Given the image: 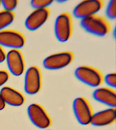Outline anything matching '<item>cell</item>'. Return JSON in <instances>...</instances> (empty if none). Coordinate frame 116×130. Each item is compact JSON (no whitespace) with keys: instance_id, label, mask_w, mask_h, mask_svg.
Masks as SVG:
<instances>
[{"instance_id":"2e32d148","label":"cell","mask_w":116,"mask_h":130,"mask_svg":"<svg viewBox=\"0 0 116 130\" xmlns=\"http://www.w3.org/2000/svg\"><path fill=\"white\" fill-rule=\"evenodd\" d=\"M106 14L107 18L114 20L116 18V0L110 1L106 9Z\"/></svg>"},{"instance_id":"3957f363","label":"cell","mask_w":116,"mask_h":130,"mask_svg":"<svg viewBox=\"0 0 116 130\" xmlns=\"http://www.w3.org/2000/svg\"><path fill=\"white\" fill-rule=\"evenodd\" d=\"M73 17L68 12H63L58 16L55 23V35L57 39L62 42L69 40L73 30Z\"/></svg>"},{"instance_id":"9c48e42d","label":"cell","mask_w":116,"mask_h":130,"mask_svg":"<svg viewBox=\"0 0 116 130\" xmlns=\"http://www.w3.org/2000/svg\"><path fill=\"white\" fill-rule=\"evenodd\" d=\"M25 43V37L19 31L10 29L0 31V44L3 46L19 49Z\"/></svg>"},{"instance_id":"4fadbf2b","label":"cell","mask_w":116,"mask_h":130,"mask_svg":"<svg viewBox=\"0 0 116 130\" xmlns=\"http://www.w3.org/2000/svg\"><path fill=\"white\" fill-rule=\"evenodd\" d=\"M115 120V108L110 107L94 113L91 124L96 126H103L113 123Z\"/></svg>"},{"instance_id":"9a60e30c","label":"cell","mask_w":116,"mask_h":130,"mask_svg":"<svg viewBox=\"0 0 116 130\" xmlns=\"http://www.w3.org/2000/svg\"><path fill=\"white\" fill-rule=\"evenodd\" d=\"M13 11L4 10L0 11V31L4 29L13 22L15 18Z\"/></svg>"},{"instance_id":"e0dca14e","label":"cell","mask_w":116,"mask_h":130,"mask_svg":"<svg viewBox=\"0 0 116 130\" xmlns=\"http://www.w3.org/2000/svg\"><path fill=\"white\" fill-rule=\"evenodd\" d=\"M53 1L48 0H33L31 1L30 4L34 9H41L49 7L52 4Z\"/></svg>"},{"instance_id":"5bb4252c","label":"cell","mask_w":116,"mask_h":130,"mask_svg":"<svg viewBox=\"0 0 116 130\" xmlns=\"http://www.w3.org/2000/svg\"><path fill=\"white\" fill-rule=\"evenodd\" d=\"M6 104L13 106H19L25 102V98L20 91L10 86H5L0 91Z\"/></svg>"},{"instance_id":"cb8c5ba5","label":"cell","mask_w":116,"mask_h":130,"mask_svg":"<svg viewBox=\"0 0 116 130\" xmlns=\"http://www.w3.org/2000/svg\"></svg>"},{"instance_id":"603a6c76","label":"cell","mask_w":116,"mask_h":130,"mask_svg":"<svg viewBox=\"0 0 116 130\" xmlns=\"http://www.w3.org/2000/svg\"><path fill=\"white\" fill-rule=\"evenodd\" d=\"M1 1H0V6H1Z\"/></svg>"},{"instance_id":"7402d4cb","label":"cell","mask_w":116,"mask_h":130,"mask_svg":"<svg viewBox=\"0 0 116 130\" xmlns=\"http://www.w3.org/2000/svg\"><path fill=\"white\" fill-rule=\"evenodd\" d=\"M6 104L1 94L0 93V110H3L6 106Z\"/></svg>"},{"instance_id":"6da1fadb","label":"cell","mask_w":116,"mask_h":130,"mask_svg":"<svg viewBox=\"0 0 116 130\" xmlns=\"http://www.w3.org/2000/svg\"><path fill=\"white\" fill-rule=\"evenodd\" d=\"M80 25L87 32L100 37L107 35L111 29L107 19L97 14L81 19Z\"/></svg>"},{"instance_id":"8fae6325","label":"cell","mask_w":116,"mask_h":130,"mask_svg":"<svg viewBox=\"0 0 116 130\" xmlns=\"http://www.w3.org/2000/svg\"><path fill=\"white\" fill-rule=\"evenodd\" d=\"M50 14V10L49 7L35 9L26 18L25 26L30 31L36 30L46 22Z\"/></svg>"},{"instance_id":"30bf717a","label":"cell","mask_w":116,"mask_h":130,"mask_svg":"<svg viewBox=\"0 0 116 130\" xmlns=\"http://www.w3.org/2000/svg\"><path fill=\"white\" fill-rule=\"evenodd\" d=\"M6 60L9 70L13 75L19 76L24 73L25 61L23 54L20 50H11L7 54Z\"/></svg>"},{"instance_id":"8992f818","label":"cell","mask_w":116,"mask_h":130,"mask_svg":"<svg viewBox=\"0 0 116 130\" xmlns=\"http://www.w3.org/2000/svg\"><path fill=\"white\" fill-rule=\"evenodd\" d=\"M27 113L30 120L37 127L46 129L52 124L50 116L43 106L37 103H32L28 106Z\"/></svg>"},{"instance_id":"7a4b0ae2","label":"cell","mask_w":116,"mask_h":130,"mask_svg":"<svg viewBox=\"0 0 116 130\" xmlns=\"http://www.w3.org/2000/svg\"><path fill=\"white\" fill-rule=\"evenodd\" d=\"M74 74L78 80L91 87H99L104 82L103 74L100 70L93 66H80L76 69Z\"/></svg>"},{"instance_id":"52a82bcc","label":"cell","mask_w":116,"mask_h":130,"mask_svg":"<svg viewBox=\"0 0 116 130\" xmlns=\"http://www.w3.org/2000/svg\"><path fill=\"white\" fill-rule=\"evenodd\" d=\"M42 84V74L39 67L32 66L26 72L24 80V89L30 95L36 94L41 89Z\"/></svg>"},{"instance_id":"ba28073f","label":"cell","mask_w":116,"mask_h":130,"mask_svg":"<svg viewBox=\"0 0 116 130\" xmlns=\"http://www.w3.org/2000/svg\"><path fill=\"white\" fill-rule=\"evenodd\" d=\"M102 0H87L82 1L77 5L73 11V16L82 19L97 14L104 7Z\"/></svg>"},{"instance_id":"7c38bea8","label":"cell","mask_w":116,"mask_h":130,"mask_svg":"<svg viewBox=\"0 0 116 130\" xmlns=\"http://www.w3.org/2000/svg\"><path fill=\"white\" fill-rule=\"evenodd\" d=\"M93 95L94 98L98 102L110 107H115L116 91L114 88L99 87L94 91Z\"/></svg>"},{"instance_id":"ac0fdd59","label":"cell","mask_w":116,"mask_h":130,"mask_svg":"<svg viewBox=\"0 0 116 130\" xmlns=\"http://www.w3.org/2000/svg\"><path fill=\"white\" fill-rule=\"evenodd\" d=\"M105 82L109 87L114 88L116 87L115 73H111L107 74L104 76V82Z\"/></svg>"},{"instance_id":"277c9868","label":"cell","mask_w":116,"mask_h":130,"mask_svg":"<svg viewBox=\"0 0 116 130\" xmlns=\"http://www.w3.org/2000/svg\"><path fill=\"white\" fill-rule=\"evenodd\" d=\"M75 57V54L71 51L59 52L46 58L43 61V66L48 70H59L70 64Z\"/></svg>"},{"instance_id":"ffe728a7","label":"cell","mask_w":116,"mask_h":130,"mask_svg":"<svg viewBox=\"0 0 116 130\" xmlns=\"http://www.w3.org/2000/svg\"><path fill=\"white\" fill-rule=\"evenodd\" d=\"M9 74L5 70H0V87L2 86L9 80Z\"/></svg>"},{"instance_id":"5b68a950","label":"cell","mask_w":116,"mask_h":130,"mask_svg":"<svg viewBox=\"0 0 116 130\" xmlns=\"http://www.w3.org/2000/svg\"><path fill=\"white\" fill-rule=\"evenodd\" d=\"M74 115L78 122L82 125L91 124L94 113L92 106L85 98L79 97L73 102Z\"/></svg>"},{"instance_id":"44dd1931","label":"cell","mask_w":116,"mask_h":130,"mask_svg":"<svg viewBox=\"0 0 116 130\" xmlns=\"http://www.w3.org/2000/svg\"><path fill=\"white\" fill-rule=\"evenodd\" d=\"M7 54L6 53L2 46L0 44V63H2L6 60Z\"/></svg>"},{"instance_id":"d6986e66","label":"cell","mask_w":116,"mask_h":130,"mask_svg":"<svg viewBox=\"0 0 116 130\" xmlns=\"http://www.w3.org/2000/svg\"><path fill=\"white\" fill-rule=\"evenodd\" d=\"M18 4V1L16 0H8L1 1V4L4 10L13 11L16 8Z\"/></svg>"}]
</instances>
